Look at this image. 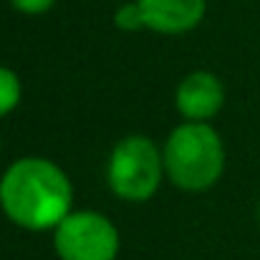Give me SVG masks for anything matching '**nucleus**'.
<instances>
[{
	"label": "nucleus",
	"mask_w": 260,
	"mask_h": 260,
	"mask_svg": "<svg viewBox=\"0 0 260 260\" xmlns=\"http://www.w3.org/2000/svg\"><path fill=\"white\" fill-rule=\"evenodd\" d=\"M114 23H116L119 30H126V33H134V30L147 28L139 0H137V3H126V5H121V8L116 10V15H114Z\"/></svg>",
	"instance_id": "obj_8"
},
{
	"label": "nucleus",
	"mask_w": 260,
	"mask_h": 260,
	"mask_svg": "<svg viewBox=\"0 0 260 260\" xmlns=\"http://www.w3.org/2000/svg\"><path fill=\"white\" fill-rule=\"evenodd\" d=\"M258 225H260V205H258Z\"/></svg>",
	"instance_id": "obj_10"
},
{
	"label": "nucleus",
	"mask_w": 260,
	"mask_h": 260,
	"mask_svg": "<svg viewBox=\"0 0 260 260\" xmlns=\"http://www.w3.org/2000/svg\"><path fill=\"white\" fill-rule=\"evenodd\" d=\"M149 30L179 36L205 18V0H139Z\"/></svg>",
	"instance_id": "obj_6"
},
{
	"label": "nucleus",
	"mask_w": 260,
	"mask_h": 260,
	"mask_svg": "<svg viewBox=\"0 0 260 260\" xmlns=\"http://www.w3.org/2000/svg\"><path fill=\"white\" fill-rule=\"evenodd\" d=\"M165 172V154L157 144L142 134H132L114 144L106 165V182L119 200L147 202L159 189Z\"/></svg>",
	"instance_id": "obj_3"
},
{
	"label": "nucleus",
	"mask_w": 260,
	"mask_h": 260,
	"mask_svg": "<svg viewBox=\"0 0 260 260\" xmlns=\"http://www.w3.org/2000/svg\"><path fill=\"white\" fill-rule=\"evenodd\" d=\"M20 93H23V86H20L18 74L8 66H0V119L8 116L20 104Z\"/></svg>",
	"instance_id": "obj_7"
},
{
	"label": "nucleus",
	"mask_w": 260,
	"mask_h": 260,
	"mask_svg": "<svg viewBox=\"0 0 260 260\" xmlns=\"http://www.w3.org/2000/svg\"><path fill=\"white\" fill-rule=\"evenodd\" d=\"M165 170L179 189L202 192L225 172V147L210 121H184L165 144Z\"/></svg>",
	"instance_id": "obj_2"
},
{
	"label": "nucleus",
	"mask_w": 260,
	"mask_h": 260,
	"mask_svg": "<svg viewBox=\"0 0 260 260\" xmlns=\"http://www.w3.org/2000/svg\"><path fill=\"white\" fill-rule=\"evenodd\" d=\"M177 111L184 121H210L225 104V86L210 71H194L177 86Z\"/></svg>",
	"instance_id": "obj_5"
},
{
	"label": "nucleus",
	"mask_w": 260,
	"mask_h": 260,
	"mask_svg": "<svg viewBox=\"0 0 260 260\" xmlns=\"http://www.w3.org/2000/svg\"><path fill=\"white\" fill-rule=\"evenodd\" d=\"M74 202L69 174L46 157H23L0 179V207L10 222L25 230L56 228Z\"/></svg>",
	"instance_id": "obj_1"
},
{
	"label": "nucleus",
	"mask_w": 260,
	"mask_h": 260,
	"mask_svg": "<svg viewBox=\"0 0 260 260\" xmlns=\"http://www.w3.org/2000/svg\"><path fill=\"white\" fill-rule=\"evenodd\" d=\"M53 3L56 0H10V5L18 13H25V15H41V13L51 10Z\"/></svg>",
	"instance_id": "obj_9"
},
{
	"label": "nucleus",
	"mask_w": 260,
	"mask_h": 260,
	"mask_svg": "<svg viewBox=\"0 0 260 260\" xmlns=\"http://www.w3.org/2000/svg\"><path fill=\"white\" fill-rule=\"evenodd\" d=\"M53 230V248L61 260H116L119 255V230L96 210H71Z\"/></svg>",
	"instance_id": "obj_4"
}]
</instances>
